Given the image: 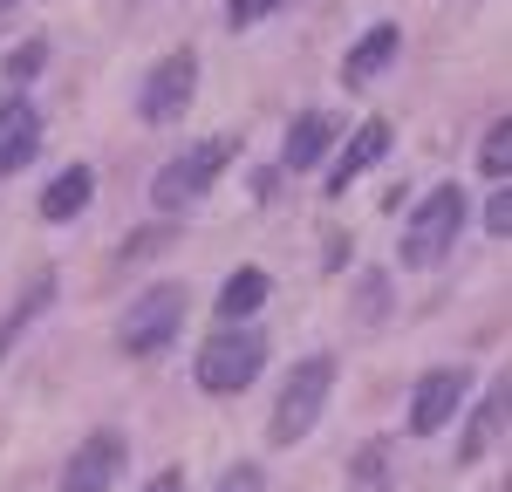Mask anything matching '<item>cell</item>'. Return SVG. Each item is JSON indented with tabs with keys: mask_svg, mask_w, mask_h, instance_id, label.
<instances>
[{
	"mask_svg": "<svg viewBox=\"0 0 512 492\" xmlns=\"http://www.w3.org/2000/svg\"><path fill=\"white\" fill-rule=\"evenodd\" d=\"M478 171H485V178H506V171H512V123H492V130H485V144H478Z\"/></svg>",
	"mask_w": 512,
	"mask_h": 492,
	"instance_id": "17",
	"label": "cell"
},
{
	"mask_svg": "<svg viewBox=\"0 0 512 492\" xmlns=\"http://www.w3.org/2000/svg\"><path fill=\"white\" fill-rule=\"evenodd\" d=\"M328 390H335V363H328V356L294 363V369H287V383H280V397H274L267 438H274V445H301V438L321 424V410H328Z\"/></svg>",
	"mask_w": 512,
	"mask_h": 492,
	"instance_id": "3",
	"label": "cell"
},
{
	"mask_svg": "<svg viewBox=\"0 0 512 492\" xmlns=\"http://www.w3.org/2000/svg\"><path fill=\"white\" fill-rule=\"evenodd\" d=\"M383 301H390V281H383V274H362V287H355V315H362V322H383Z\"/></svg>",
	"mask_w": 512,
	"mask_h": 492,
	"instance_id": "20",
	"label": "cell"
},
{
	"mask_svg": "<svg viewBox=\"0 0 512 492\" xmlns=\"http://www.w3.org/2000/svg\"><path fill=\"white\" fill-rule=\"evenodd\" d=\"M383 151H390V123L383 117H369L362 130H355L349 144H342V158H335V171H328V199H342L355 178L369 171V164H383Z\"/></svg>",
	"mask_w": 512,
	"mask_h": 492,
	"instance_id": "10",
	"label": "cell"
},
{
	"mask_svg": "<svg viewBox=\"0 0 512 492\" xmlns=\"http://www.w3.org/2000/svg\"><path fill=\"white\" fill-rule=\"evenodd\" d=\"M41 151V110L28 96H0V178H14Z\"/></svg>",
	"mask_w": 512,
	"mask_h": 492,
	"instance_id": "9",
	"label": "cell"
},
{
	"mask_svg": "<svg viewBox=\"0 0 512 492\" xmlns=\"http://www.w3.org/2000/svg\"><path fill=\"white\" fill-rule=\"evenodd\" d=\"M89 199H96V171H89V164H69V171H55V185L41 192V219L62 226V219H76Z\"/></svg>",
	"mask_w": 512,
	"mask_h": 492,
	"instance_id": "13",
	"label": "cell"
},
{
	"mask_svg": "<svg viewBox=\"0 0 512 492\" xmlns=\"http://www.w3.org/2000/svg\"><path fill=\"white\" fill-rule=\"evenodd\" d=\"M198 96V55L192 48H171L144 69V89H137V117L144 123H178L185 103Z\"/></svg>",
	"mask_w": 512,
	"mask_h": 492,
	"instance_id": "6",
	"label": "cell"
},
{
	"mask_svg": "<svg viewBox=\"0 0 512 492\" xmlns=\"http://www.w3.org/2000/svg\"><path fill=\"white\" fill-rule=\"evenodd\" d=\"M260 369H267V342H260V328H219V335L198 349V390L233 397V390H253Z\"/></svg>",
	"mask_w": 512,
	"mask_h": 492,
	"instance_id": "5",
	"label": "cell"
},
{
	"mask_svg": "<svg viewBox=\"0 0 512 492\" xmlns=\"http://www.w3.org/2000/svg\"><path fill=\"white\" fill-rule=\"evenodd\" d=\"M465 390H472V376H465L458 363L424 369V376H417V390H410V431H417V438L444 431V424L458 417V404H465Z\"/></svg>",
	"mask_w": 512,
	"mask_h": 492,
	"instance_id": "7",
	"label": "cell"
},
{
	"mask_svg": "<svg viewBox=\"0 0 512 492\" xmlns=\"http://www.w3.org/2000/svg\"><path fill=\"white\" fill-rule=\"evenodd\" d=\"M383 458H390V445H362L349 458V486H369V492H376V486H383Z\"/></svg>",
	"mask_w": 512,
	"mask_h": 492,
	"instance_id": "19",
	"label": "cell"
},
{
	"mask_svg": "<svg viewBox=\"0 0 512 492\" xmlns=\"http://www.w3.org/2000/svg\"><path fill=\"white\" fill-rule=\"evenodd\" d=\"M485 233H492V240L512 233V192H492V199H485Z\"/></svg>",
	"mask_w": 512,
	"mask_h": 492,
	"instance_id": "23",
	"label": "cell"
},
{
	"mask_svg": "<svg viewBox=\"0 0 512 492\" xmlns=\"http://www.w3.org/2000/svg\"><path fill=\"white\" fill-rule=\"evenodd\" d=\"M499 424H506V376H492V390H485V404H478L472 431H465V445H458V465H478L485 445L499 438Z\"/></svg>",
	"mask_w": 512,
	"mask_h": 492,
	"instance_id": "15",
	"label": "cell"
},
{
	"mask_svg": "<svg viewBox=\"0 0 512 492\" xmlns=\"http://www.w3.org/2000/svg\"><path fill=\"white\" fill-rule=\"evenodd\" d=\"M267 294H274L267 267H233L226 287H219V315H226V322H246V315H260V308H267Z\"/></svg>",
	"mask_w": 512,
	"mask_h": 492,
	"instance_id": "14",
	"label": "cell"
},
{
	"mask_svg": "<svg viewBox=\"0 0 512 492\" xmlns=\"http://www.w3.org/2000/svg\"><path fill=\"white\" fill-rule=\"evenodd\" d=\"M117 472H123V438L117 431H89L62 465V492H110Z\"/></svg>",
	"mask_w": 512,
	"mask_h": 492,
	"instance_id": "8",
	"label": "cell"
},
{
	"mask_svg": "<svg viewBox=\"0 0 512 492\" xmlns=\"http://www.w3.org/2000/svg\"><path fill=\"white\" fill-rule=\"evenodd\" d=\"M274 7H287V0H226V21H233V28H253V21H267Z\"/></svg>",
	"mask_w": 512,
	"mask_h": 492,
	"instance_id": "22",
	"label": "cell"
},
{
	"mask_svg": "<svg viewBox=\"0 0 512 492\" xmlns=\"http://www.w3.org/2000/svg\"><path fill=\"white\" fill-rule=\"evenodd\" d=\"M185 308H192V294L178 281H158V287H144L130 308H123V322H117V349L123 356H158V349H171L178 342V328H185Z\"/></svg>",
	"mask_w": 512,
	"mask_h": 492,
	"instance_id": "2",
	"label": "cell"
},
{
	"mask_svg": "<svg viewBox=\"0 0 512 492\" xmlns=\"http://www.w3.org/2000/svg\"><path fill=\"white\" fill-rule=\"evenodd\" d=\"M390 55H396V21H376V28H369V35L342 55V82H349V89H362L376 69H390Z\"/></svg>",
	"mask_w": 512,
	"mask_h": 492,
	"instance_id": "12",
	"label": "cell"
},
{
	"mask_svg": "<svg viewBox=\"0 0 512 492\" xmlns=\"http://www.w3.org/2000/svg\"><path fill=\"white\" fill-rule=\"evenodd\" d=\"M328 144H335V117H328V110H301V117L287 123L280 164H287V171H315V164L328 158Z\"/></svg>",
	"mask_w": 512,
	"mask_h": 492,
	"instance_id": "11",
	"label": "cell"
},
{
	"mask_svg": "<svg viewBox=\"0 0 512 492\" xmlns=\"http://www.w3.org/2000/svg\"><path fill=\"white\" fill-rule=\"evenodd\" d=\"M233 158H239V137H205V144H192V151H178V158L151 178V205H158V212L198 205L212 185H219V171H226Z\"/></svg>",
	"mask_w": 512,
	"mask_h": 492,
	"instance_id": "4",
	"label": "cell"
},
{
	"mask_svg": "<svg viewBox=\"0 0 512 492\" xmlns=\"http://www.w3.org/2000/svg\"><path fill=\"white\" fill-rule=\"evenodd\" d=\"M0 7H14V0H0Z\"/></svg>",
	"mask_w": 512,
	"mask_h": 492,
	"instance_id": "26",
	"label": "cell"
},
{
	"mask_svg": "<svg viewBox=\"0 0 512 492\" xmlns=\"http://www.w3.org/2000/svg\"><path fill=\"white\" fill-rule=\"evenodd\" d=\"M458 233H465V192H458V185H437V192L417 199L396 260H403L410 274H431V267H444V253L458 246Z\"/></svg>",
	"mask_w": 512,
	"mask_h": 492,
	"instance_id": "1",
	"label": "cell"
},
{
	"mask_svg": "<svg viewBox=\"0 0 512 492\" xmlns=\"http://www.w3.org/2000/svg\"><path fill=\"white\" fill-rule=\"evenodd\" d=\"M164 240H171V226H151V233H130V246H123V253L137 260V253H158Z\"/></svg>",
	"mask_w": 512,
	"mask_h": 492,
	"instance_id": "24",
	"label": "cell"
},
{
	"mask_svg": "<svg viewBox=\"0 0 512 492\" xmlns=\"http://www.w3.org/2000/svg\"><path fill=\"white\" fill-rule=\"evenodd\" d=\"M144 492H185V472H178V465H164V472H158Z\"/></svg>",
	"mask_w": 512,
	"mask_h": 492,
	"instance_id": "25",
	"label": "cell"
},
{
	"mask_svg": "<svg viewBox=\"0 0 512 492\" xmlns=\"http://www.w3.org/2000/svg\"><path fill=\"white\" fill-rule=\"evenodd\" d=\"M212 492H267V472H260V465H226Z\"/></svg>",
	"mask_w": 512,
	"mask_h": 492,
	"instance_id": "21",
	"label": "cell"
},
{
	"mask_svg": "<svg viewBox=\"0 0 512 492\" xmlns=\"http://www.w3.org/2000/svg\"><path fill=\"white\" fill-rule=\"evenodd\" d=\"M48 301H55V274H35V281L21 287V301H14V308L0 315V356H7V349L21 342V328L35 322V315H41V308H48Z\"/></svg>",
	"mask_w": 512,
	"mask_h": 492,
	"instance_id": "16",
	"label": "cell"
},
{
	"mask_svg": "<svg viewBox=\"0 0 512 492\" xmlns=\"http://www.w3.org/2000/svg\"><path fill=\"white\" fill-rule=\"evenodd\" d=\"M41 69H48V41H14V48H7V82H28V76H41Z\"/></svg>",
	"mask_w": 512,
	"mask_h": 492,
	"instance_id": "18",
	"label": "cell"
}]
</instances>
